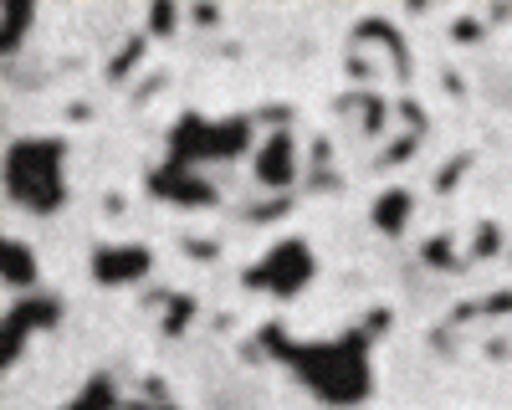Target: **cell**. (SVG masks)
<instances>
[{"instance_id": "12", "label": "cell", "mask_w": 512, "mask_h": 410, "mask_svg": "<svg viewBox=\"0 0 512 410\" xmlns=\"http://www.w3.org/2000/svg\"><path fill=\"white\" fill-rule=\"evenodd\" d=\"M36 21V6L31 0H6V52H16L26 41V26Z\"/></svg>"}, {"instance_id": "4", "label": "cell", "mask_w": 512, "mask_h": 410, "mask_svg": "<svg viewBox=\"0 0 512 410\" xmlns=\"http://www.w3.org/2000/svg\"><path fill=\"white\" fill-rule=\"evenodd\" d=\"M318 277V257L308 236H277L262 257L246 267V287L251 293H267V298H297L308 293Z\"/></svg>"}, {"instance_id": "7", "label": "cell", "mask_w": 512, "mask_h": 410, "mask_svg": "<svg viewBox=\"0 0 512 410\" xmlns=\"http://www.w3.org/2000/svg\"><path fill=\"white\" fill-rule=\"evenodd\" d=\"M251 170H256V185L287 190V185L297 180V139H292V129H272L262 144H256Z\"/></svg>"}, {"instance_id": "9", "label": "cell", "mask_w": 512, "mask_h": 410, "mask_svg": "<svg viewBox=\"0 0 512 410\" xmlns=\"http://www.w3.org/2000/svg\"><path fill=\"white\" fill-rule=\"evenodd\" d=\"M0 272H6V287H16V293H41V267H36V252L21 241V236H6V246H0Z\"/></svg>"}, {"instance_id": "1", "label": "cell", "mask_w": 512, "mask_h": 410, "mask_svg": "<svg viewBox=\"0 0 512 410\" xmlns=\"http://www.w3.org/2000/svg\"><path fill=\"white\" fill-rule=\"evenodd\" d=\"M384 334V313L369 318L364 328H349L338 339H303V344H282L272 334V344L282 349V364L297 375L308 395H318L333 410L364 405L374 395V364H369V339Z\"/></svg>"}, {"instance_id": "6", "label": "cell", "mask_w": 512, "mask_h": 410, "mask_svg": "<svg viewBox=\"0 0 512 410\" xmlns=\"http://www.w3.org/2000/svg\"><path fill=\"white\" fill-rule=\"evenodd\" d=\"M88 267H93V282L128 287V282H144L149 277L154 252H149V246H139V241H108V246H98V252H93Z\"/></svg>"}, {"instance_id": "10", "label": "cell", "mask_w": 512, "mask_h": 410, "mask_svg": "<svg viewBox=\"0 0 512 410\" xmlns=\"http://www.w3.org/2000/svg\"><path fill=\"white\" fill-rule=\"evenodd\" d=\"M410 216H415V195H410V190H384V195H374L369 221H374L384 236H400V231L410 226Z\"/></svg>"}, {"instance_id": "11", "label": "cell", "mask_w": 512, "mask_h": 410, "mask_svg": "<svg viewBox=\"0 0 512 410\" xmlns=\"http://www.w3.org/2000/svg\"><path fill=\"white\" fill-rule=\"evenodd\" d=\"M67 410H118V390H113V380H108V375H93L88 385L77 390V400H72Z\"/></svg>"}, {"instance_id": "3", "label": "cell", "mask_w": 512, "mask_h": 410, "mask_svg": "<svg viewBox=\"0 0 512 410\" xmlns=\"http://www.w3.org/2000/svg\"><path fill=\"white\" fill-rule=\"evenodd\" d=\"M251 149V123L246 118H205V113H185L169 134V159L200 170L205 159H236Z\"/></svg>"}, {"instance_id": "5", "label": "cell", "mask_w": 512, "mask_h": 410, "mask_svg": "<svg viewBox=\"0 0 512 410\" xmlns=\"http://www.w3.org/2000/svg\"><path fill=\"white\" fill-rule=\"evenodd\" d=\"M57 318H62V298H52V293H26V298H16L11 313H6V344H0L6 364H21L26 344H31L36 334H47V328H57Z\"/></svg>"}, {"instance_id": "2", "label": "cell", "mask_w": 512, "mask_h": 410, "mask_svg": "<svg viewBox=\"0 0 512 410\" xmlns=\"http://www.w3.org/2000/svg\"><path fill=\"white\" fill-rule=\"evenodd\" d=\"M6 200L26 216H57L67 205V139L26 134L6 149Z\"/></svg>"}, {"instance_id": "8", "label": "cell", "mask_w": 512, "mask_h": 410, "mask_svg": "<svg viewBox=\"0 0 512 410\" xmlns=\"http://www.w3.org/2000/svg\"><path fill=\"white\" fill-rule=\"evenodd\" d=\"M149 190L169 205H210L216 200V190H210V180L200 170H190V164H175V159H164L159 170L149 175Z\"/></svg>"}]
</instances>
